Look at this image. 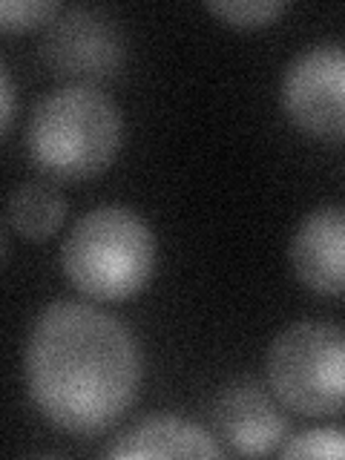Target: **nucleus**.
<instances>
[{"label": "nucleus", "instance_id": "nucleus-12", "mask_svg": "<svg viewBox=\"0 0 345 460\" xmlns=\"http://www.w3.org/2000/svg\"><path fill=\"white\" fill-rule=\"evenodd\" d=\"M64 6L58 0H4L0 4V29L4 32H23V29H47Z\"/></svg>", "mask_w": 345, "mask_h": 460}, {"label": "nucleus", "instance_id": "nucleus-2", "mask_svg": "<svg viewBox=\"0 0 345 460\" xmlns=\"http://www.w3.org/2000/svg\"><path fill=\"white\" fill-rule=\"evenodd\" d=\"M124 141V115L90 84H66L47 93L29 112L26 150L55 181H81L107 170Z\"/></svg>", "mask_w": 345, "mask_h": 460}, {"label": "nucleus", "instance_id": "nucleus-6", "mask_svg": "<svg viewBox=\"0 0 345 460\" xmlns=\"http://www.w3.org/2000/svg\"><path fill=\"white\" fill-rule=\"evenodd\" d=\"M124 58V29L104 9H64L40 35V61L69 84L110 81L121 72Z\"/></svg>", "mask_w": 345, "mask_h": 460}, {"label": "nucleus", "instance_id": "nucleus-13", "mask_svg": "<svg viewBox=\"0 0 345 460\" xmlns=\"http://www.w3.org/2000/svg\"><path fill=\"white\" fill-rule=\"evenodd\" d=\"M279 457H337L345 460V431L325 426V429H308L302 435L288 438L279 446Z\"/></svg>", "mask_w": 345, "mask_h": 460}, {"label": "nucleus", "instance_id": "nucleus-1", "mask_svg": "<svg viewBox=\"0 0 345 460\" xmlns=\"http://www.w3.org/2000/svg\"><path fill=\"white\" fill-rule=\"evenodd\" d=\"M26 392L38 414L66 435H98L138 397L141 345L119 316L90 302L40 308L23 349Z\"/></svg>", "mask_w": 345, "mask_h": 460}, {"label": "nucleus", "instance_id": "nucleus-5", "mask_svg": "<svg viewBox=\"0 0 345 460\" xmlns=\"http://www.w3.org/2000/svg\"><path fill=\"white\" fill-rule=\"evenodd\" d=\"M282 110L314 138H345V40H320L288 61L279 84Z\"/></svg>", "mask_w": 345, "mask_h": 460}, {"label": "nucleus", "instance_id": "nucleus-9", "mask_svg": "<svg viewBox=\"0 0 345 460\" xmlns=\"http://www.w3.org/2000/svg\"><path fill=\"white\" fill-rule=\"evenodd\" d=\"M104 457H225L227 449L219 446L205 429L176 414H153L119 431L107 446Z\"/></svg>", "mask_w": 345, "mask_h": 460}, {"label": "nucleus", "instance_id": "nucleus-10", "mask_svg": "<svg viewBox=\"0 0 345 460\" xmlns=\"http://www.w3.org/2000/svg\"><path fill=\"white\" fill-rule=\"evenodd\" d=\"M66 219V199L47 181H26L6 201V222L23 239H49Z\"/></svg>", "mask_w": 345, "mask_h": 460}, {"label": "nucleus", "instance_id": "nucleus-7", "mask_svg": "<svg viewBox=\"0 0 345 460\" xmlns=\"http://www.w3.org/2000/svg\"><path fill=\"white\" fill-rule=\"evenodd\" d=\"M216 438L227 452L242 457H265L279 452L288 435V417L277 394L253 377H239L222 385L210 406Z\"/></svg>", "mask_w": 345, "mask_h": 460}, {"label": "nucleus", "instance_id": "nucleus-14", "mask_svg": "<svg viewBox=\"0 0 345 460\" xmlns=\"http://www.w3.org/2000/svg\"><path fill=\"white\" fill-rule=\"evenodd\" d=\"M0 98H4V110H0V129H4V136H9L12 119H14V84H12L9 66H0Z\"/></svg>", "mask_w": 345, "mask_h": 460}, {"label": "nucleus", "instance_id": "nucleus-8", "mask_svg": "<svg viewBox=\"0 0 345 460\" xmlns=\"http://www.w3.org/2000/svg\"><path fill=\"white\" fill-rule=\"evenodd\" d=\"M288 259L308 291L345 296V208L323 205L311 210L294 230Z\"/></svg>", "mask_w": 345, "mask_h": 460}, {"label": "nucleus", "instance_id": "nucleus-4", "mask_svg": "<svg viewBox=\"0 0 345 460\" xmlns=\"http://www.w3.org/2000/svg\"><path fill=\"white\" fill-rule=\"evenodd\" d=\"M270 392L285 409L305 417L345 411V328L299 320L270 340L265 354Z\"/></svg>", "mask_w": 345, "mask_h": 460}, {"label": "nucleus", "instance_id": "nucleus-11", "mask_svg": "<svg viewBox=\"0 0 345 460\" xmlns=\"http://www.w3.org/2000/svg\"><path fill=\"white\" fill-rule=\"evenodd\" d=\"M205 9L236 29L268 26L288 9L285 0H208Z\"/></svg>", "mask_w": 345, "mask_h": 460}, {"label": "nucleus", "instance_id": "nucleus-3", "mask_svg": "<svg viewBox=\"0 0 345 460\" xmlns=\"http://www.w3.org/2000/svg\"><path fill=\"white\" fill-rule=\"evenodd\" d=\"M61 268L78 294L124 302L153 277L155 236L136 210L95 205L69 227L61 244Z\"/></svg>", "mask_w": 345, "mask_h": 460}]
</instances>
